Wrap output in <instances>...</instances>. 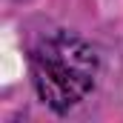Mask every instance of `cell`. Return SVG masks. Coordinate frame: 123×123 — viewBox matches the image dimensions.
<instances>
[{"label":"cell","instance_id":"obj_1","mask_svg":"<svg viewBox=\"0 0 123 123\" xmlns=\"http://www.w3.org/2000/svg\"><path fill=\"white\" fill-rule=\"evenodd\" d=\"M31 80L40 100L63 115L94 89L97 52L72 31H55L31 49Z\"/></svg>","mask_w":123,"mask_h":123}]
</instances>
